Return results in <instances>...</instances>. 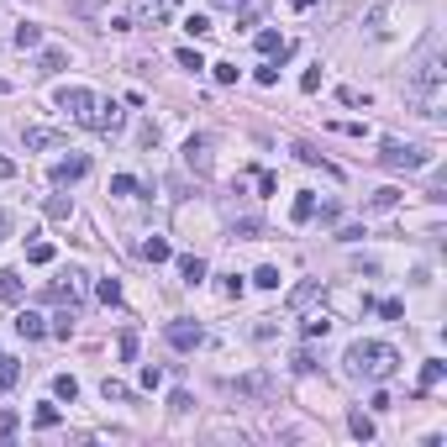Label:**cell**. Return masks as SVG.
<instances>
[{
  "instance_id": "6da1fadb",
  "label": "cell",
  "mask_w": 447,
  "mask_h": 447,
  "mask_svg": "<svg viewBox=\"0 0 447 447\" xmlns=\"http://www.w3.org/2000/svg\"><path fill=\"white\" fill-rule=\"evenodd\" d=\"M442 90H447V69H442V48L431 43L421 53V63L411 69V79H405V100L421 116H442Z\"/></svg>"
},
{
  "instance_id": "7a4b0ae2",
  "label": "cell",
  "mask_w": 447,
  "mask_h": 447,
  "mask_svg": "<svg viewBox=\"0 0 447 447\" xmlns=\"http://www.w3.org/2000/svg\"><path fill=\"white\" fill-rule=\"evenodd\" d=\"M342 369L353 374V379H374V384H384V379L400 374V353L389 342H353V347H347V358H342Z\"/></svg>"
},
{
  "instance_id": "3957f363",
  "label": "cell",
  "mask_w": 447,
  "mask_h": 447,
  "mask_svg": "<svg viewBox=\"0 0 447 447\" xmlns=\"http://www.w3.org/2000/svg\"><path fill=\"white\" fill-rule=\"evenodd\" d=\"M379 164L395 169V174H416V169L431 164V153H426L421 142H395V137H389L384 147H379Z\"/></svg>"
},
{
  "instance_id": "277c9868",
  "label": "cell",
  "mask_w": 447,
  "mask_h": 447,
  "mask_svg": "<svg viewBox=\"0 0 447 447\" xmlns=\"http://www.w3.org/2000/svg\"><path fill=\"white\" fill-rule=\"evenodd\" d=\"M48 300H58V305H69V310H79V300H85V274L79 268H69L58 284H48Z\"/></svg>"
},
{
  "instance_id": "5b68a950",
  "label": "cell",
  "mask_w": 447,
  "mask_h": 447,
  "mask_svg": "<svg viewBox=\"0 0 447 447\" xmlns=\"http://www.w3.org/2000/svg\"><path fill=\"white\" fill-rule=\"evenodd\" d=\"M85 174H90V158H85V153H69V158H58V164L48 169V179L58 184V189H69V184L85 179Z\"/></svg>"
},
{
  "instance_id": "8992f818",
  "label": "cell",
  "mask_w": 447,
  "mask_h": 447,
  "mask_svg": "<svg viewBox=\"0 0 447 447\" xmlns=\"http://www.w3.org/2000/svg\"><path fill=\"white\" fill-rule=\"evenodd\" d=\"M174 6H179V0H132V21L137 26H164L174 16Z\"/></svg>"
},
{
  "instance_id": "52a82bcc",
  "label": "cell",
  "mask_w": 447,
  "mask_h": 447,
  "mask_svg": "<svg viewBox=\"0 0 447 447\" xmlns=\"http://www.w3.org/2000/svg\"><path fill=\"white\" fill-rule=\"evenodd\" d=\"M58 105L69 111L74 121H90V111H95V95L85 90V85H69V90H58Z\"/></svg>"
},
{
  "instance_id": "ba28073f",
  "label": "cell",
  "mask_w": 447,
  "mask_h": 447,
  "mask_svg": "<svg viewBox=\"0 0 447 447\" xmlns=\"http://www.w3.org/2000/svg\"><path fill=\"white\" fill-rule=\"evenodd\" d=\"M184 164L195 169L200 179H206V174H211V137H206V132H195V137L184 142Z\"/></svg>"
},
{
  "instance_id": "9c48e42d",
  "label": "cell",
  "mask_w": 447,
  "mask_h": 447,
  "mask_svg": "<svg viewBox=\"0 0 447 447\" xmlns=\"http://www.w3.org/2000/svg\"><path fill=\"white\" fill-rule=\"evenodd\" d=\"M164 337H169V347H179V353H195V347L206 342V332H200L195 321H174V327H169Z\"/></svg>"
},
{
  "instance_id": "30bf717a",
  "label": "cell",
  "mask_w": 447,
  "mask_h": 447,
  "mask_svg": "<svg viewBox=\"0 0 447 447\" xmlns=\"http://www.w3.org/2000/svg\"><path fill=\"white\" fill-rule=\"evenodd\" d=\"M85 127H95V132H121V127H127V111H121L116 100H111V105H100V100H95V111H90Z\"/></svg>"
},
{
  "instance_id": "8fae6325",
  "label": "cell",
  "mask_w": 447,
  "mask_h": 447,
  "mask_svg": "<svg viewBox=\"0 0 447 447\" xmlns=\"http://www.w3.org/2000/svg\"><path fill=\"white\" fill-rule=\"evenodd\" d=\"M21 142H26V153H53V147H63V132H53V127H21Z\"/></svg>"
},
{
  "instance_id": "7c38bea8",
  "label": "cell",
  "mask_w": 447,
  "mask_h": 447,
  "mask_svg": "<svg viewBox=\"0 0 447 447\" xmlns=\"http://www.w3.org/2000/svg\"><path fill=\"white\" fill-rule=\"evenodd\" d=\"M400 21H405V11H400V6H379L374 16H369V26H374L379 37H395V32H400Z\"/></svg>"
},
{
  "instance_id": "4fadbf2b",
  "label": "cell",
  "mask_w": 447,
  "mask_h": 447,
  "mask_svg": "<svg viewBox=\"0 0 447 447\" xmlns=\"http://www.w3.org/2000/svg\"><path fill=\"white\" fill-rule=\"evenodd\" d=\"M16 332L26 337V342H37V337H48V321L37 316V310H16Z\"/></svg>"
},
{
  "instance_id": "5bb4252c",
  "label": "cell",
  "mask_w": 447,
  "mask_h": 447,
  "mask_svg": "<svg viewBox=\"0 0 447 447\" xmlns=\"http://www.w3.org/2000/svg\"><path fill=\"white\" fill-rule=\"evenodd\" d=\"M321 300V279H305V284H295L290 290V310H305V305H316Z\"/></svg>"
},
{
  "instance_id": "9a60e30c",
  "label": "cell",
  "mask_w": 447,
  "mask_h": 447,
  "mask_svg": "<svg viewBox=\"0 0 447 447\" xmlns=\"http://www.w3.org/2000/svg\"><path fill=\"white\" fill-rule=\"evenodd\" d=\"M232 389H237V395H274L268 374H242V379H232Z\"/></svg>"
},
{
  "instance_id": "2e32d148",
  "label": "cell",
  "mask_w": 447,
  "mask_h": 447,
  "mask_svg": "<svg viewBox=\"0 0 447 447\" xmlns=\"http://www.w3.org/2000/svg\"><path fill=\"white\" fill-rule=\"evenodd\" d=\"M179 279H184V284H206V258L184 253V258H179Z\"/></svg>"
},
{
  "instance_id": "e0dca14e",
  "label": "cell",
  "mask_w": 447,
  "mask_h": 447,
  "mask_svg": "<svg viewBox=\"0 0 447 447\" xmlns=\"http://www.w3.org/2000/svg\"><path fill=\"white\" fill-rule=\"evenodd\" d=\"M142 258H147V263H169V258H174L169 237H147V242H142Z\"/></svg>"
},
{
  "instance_id": "ac0fdd59",
  "label": "cell",
  "mask_w": 447,
  "mask_h": 447,
  "mask_svg": "<svg viewBox=\"0 0 447 447\" xmlns=\"http://www.w3.org/2000/svg\"><path fill=\"white\" fill-rule=\"evenodd\" d=\"M290 216H295V226H305L310 216H316V195H310V189H300V195H295V206H290Z\"/></svg>"
},
{
  "instance_id": "d6986e66",
  "label": "cell",
  "mask_w": 447,
  "mask_h": 447,
  "mask_svg": "<svg viewBox=\"0 0 447 447\" xmlns=\"http://www.w3.org/2000/svg\"><path fill=\"white\" fill-rule=\"evenodd\" d=\"M63 63H69V58H63V48H48L43 58H37V74L53 79V74H63Z\"/></svg>"
},
{
  "instance_id": "ffe728a7",
  "label": "cell",
  "mask_w": 447,
  "mask_h": 447,
  "mask_svg": "<svg viewBox=\"0 0 447 447\" xmlns=\"http://www.w3.org/2000/svg\"><path fill=\"white\" fill-rule=\"evenodd\" d=\"M258 53H263V58H284V53H290V43H284L279 32H258Z\"/></svg>"
},
{
  "instance_id": "44dd1931",
  "label": "cell",
  "mask_w": 447,
  "mask_h": 447,
  "mask_svg": "<svg viewBox=\"0 0 447 447\" xmlns=\"http://www.w3.org/2000/svg\"><path fill=\"white\" fill-rule=\"evenodd\" d=\"M0 300H11V305L21 300V274H11V268H0Z\"/></svg>"
},
{
  "instance_id": "7402d4cb",
  "label": "cell",
  "mask_w": 447,
  "mask_h": 447,
  "mask_svg": "<svg viewBox=\"0 0 447 447\" xmlns=\"http://www.w3.org/2000/svg\"><path fill=\"white\" fill-rule=\"evenodd\" d=\"M16 384H21V363L0 353V389H16Z\"/></svg>"
},
{
  "instance_id": "603a6c76",
  "label": "cell",
  "mask_w": 447,
  "mask_h": 447,
  "mask_svg": "<svg viewBox=\"0 0 447 447\" xmlns=\"http://www.w3.org/2000/svg\"><path fill=\"white\" fill-rule=\"evenodd\" d=\"M53 395L74 405V400H79V379H74V374H58V379H53Z\"/></svg>"
},
{
  "instance_id": "cb8c5ba5",
  "label": "cell",
  "mask_w": 447,
  "mask_h": 447,
  "mask_svg": "<svg viewBox=\"0 0 447 447\" xmlns=\"http://www.w3.org/2000/svg\"><path fill=\"white\" fill-rule=\"evenodd\" d=\"M16 48H43V26L21 21V26H16Z\"/></svg>"
},
{
  "instance_id": "d4e9b609",
  "label": "cell",
  "mask_w": 447,
  "mask_h": 447,
  "mask_svg": "<svg viewBox=\"0 0 447 447\" xmlns=\"http://www.w3.org/2000/svg\"><path fill=\"white\" fill-rule=\"evenodd\" d=\"M74 316H79V310H58V316H53V337H63V342H69V337H74Z\"/></svg>"
},
{
  "instance_id": "484cf974",
  "label": "cell",
  "mask_w": 447,
  "mask_h": 447,
  "mask_svg": "<svg viewBox=\"0 0 447 447\" xmlns=\"http://www.w3.org/2000/svg\"><path fill=\"white\" fill-rule=\"evenodd\" d=\"M48 216H53V221H69V216H74V200H69V195H48Z\"/></svg>"
},
{
  "instance_id": "4316f807",
  "label": "cell",
  "mask_w": 447,
  "mask_h": 447,
  "mask_svg": "<svg viewBox=\"0 0 447 447\" xmlns=\"http://www.w3.org/2000/svg\"><path fill=\"white\" fill-rule=\"evenodd\" d=\"M442 374H447V369H442L437 358H431L426 369H421V389H416V395H426V389H437V384H442Z\"/></svg>"
},
{
  "instance_id": "83f0119b",
  "label": "cell",
  "mask_w": 447,
  "mask_h": 447,
  "mask_svg": "<svg viewBox=\"0 0 447 447\" xmlns=\"http://www.w3.org/2000/svg\"><path fill=\"white\" fill-rule=\"evenodd\" d=\"M347 426H353V437H358V442H374V421H369L363 411H353V416H347Z\"/></svg>"
},
{
  "instance_id": "f1b7e54d",
  "label": "cell",
  "mask_w": 447,
  "mask_h": 447,
  "mask_svg": "<svg viewBox=\"0 0 447 447\" xmlns=\"http://www.w3.org/2000/svg\"><path fill=\"white\" fill-rule=\"evenodd\" d=\"M174 58H179V69H189V74H200V69H206V58H200L195 48H179Z\"/></svg>"
},
{
  "instance_id": "f546056e",
  "label": "cell",
  "mask_w": 447,
  "mask_h": 447,
  "mask_svg": "<svg viewBox=\"0 0 447 447\" xmlns=\"http://www.w3.org/2000/svg\"><path fill=\"white\" fill-rule=\"evenodd\" d=\"M327 332H332V316H327V310L305 321V337H310V342H316V337H327Z\"/></svg>"
},
{
  "instance_id": "4dcf8cb0",
  "label": "cell",
  "mask_w": 447,
  "mask_h": 447,
  "mask_svg": "<svg viewBox=\"0 0 447 447\" xmlns=\"http://www.w3.org/2000/svg\"><path fill=\"white\" fill-rule=\"evenodd\" d=\"M100 395L121 405V400H132V389H127V384H121V379H105V384H100Z\"/></svg>"
},
{
  "instance_id": "1f68e13d",
  "label": "cell",
  "mask_w": 447,
  "mask_h": 447,
  "mask_svg": "<svg viewBox=\"0 0 447 447\" xmlns=\"http://www.w3.org/2000/svg\"><path fill=\"white\" fill-rule=\"evenodd\" d=\"M206 69L216 74V85H237V63H206Z\"/></svg>"
},
{
  "instance_id": "d6a6232c",
  "label": "cell",
  "mask_w": 447,
  "mask_h": 447,
  "mask_svg": "<svg viewBox=\"0 0 447 447\" xmlns=\"http://www.w3.org/2000/svg\"><path fill=\"white\" fill-rule=\"evenodd\" d=\"M369 206H374V211H395V206H400V189H379Z\"/></svg>"
},
{
  "instance_id": "836d02e7",
  "label": "cell",
  "mask_w": 447,
  "mask_h": 447,
  "mask_svg": "<svg viewBox=\"0 0 447 447\" xmlns=\"http://www.w3.org/2000/svg\"><path fill=\"white\" fill-rule=\"evenodd\" d=\"M116 353H121V363H132V358H137V332H121Z\"/></svg>"
},
{
  "instance_id": "e575fe53",
  "label": "cell",
  "mask_w": 447,
  "mask_h": 447,
  "mask_svg": "<svg viewBox=\"0 0 447 447\" xmlns=\"http://www.w3.org/2000/svg\"><path fill=\"white\" fill-rule=\"evenodd\" d=\"M32 421L43 426V431H53V426H58V405H37V416H32Z\"/></svg>"
},
{
  "instance_id": "d590c367",
  "label": "cell",
  "mask_w": 447,
  "mask_h": 447,
  "mask_svg": "<svg viewBox=\"0 0 447 447\" xmlns=\"http://www.w3.org/2000/svg\"><path fill=\"white\" fill-rule=\"evenodd\" d=\"M26 263H53V242H32V248H26Z\"/></svg>"
},
{
  "instance_id": "8d00e7d4",
  "label": "cell",
  "mask_w": 447,
  "mask_h": 447,
  "mask_svg": "<svg viewBox=\"0 0 447 447\" xmlns=\"http://www.w3.org/2000/svg\"><path fill=\"white\" fill-rule=\"evenodd\" d=\"M137 179H132V174H116V179H111V195H137Z\"/></svg>"
},
{
  "instance_id": "74e56055",
  "label": "cell",
  "mask_w": 447,
  "mask_h": 447,
  "mask_svg": "<svg viewBox=\"0 0 447 447\" xmlns=\"http://www.w3.org/2000/svg\"><path fill=\"white\" fill-rule=\"evenodd\" d=\"M321 363H316V353H310V347H300V353H295V374H316Z\"/></svg>"
},
{
  "instance_id": "f35d334b",
  "label": "cell",
  "mask_w": 447,
  "mask_h": 447,
  "mask_svg": "<svg viewBox=\"0 0 447 447\" xmlns=\"http://www.w3.org/2000/svg\"><path fill=\"white\" fill-rule=\"evenodd\" d=\"M184 32L200 43V37H211V21H206V16H184Z\"/></svg>"
},
{
  "instance_id": "ab89813d",
  "label": "cell",
  "mask_w": 447,
  "mask_h": 447,
  "mask_svg": "<svg viewBox=\"0 0 447 447\" xmlns=\"http://www.w3.org/2000/svg\"><path fill=\"white\" fill-rule=\"evenodd\" d=\"M253 284H263V290H279V268H274V263L258 268V274H253Z\"/></svg>"
},
{
  "instance_id": "60d3db41",
  "label": "cell",
  "mask_w": 447,
  "mask_h": 447,
  "mask_svg": "<svg viewBox=\"0 0 447 447\" xmlns=\"http://www.w3.org/2000/svg\"><path fill=\"white\" fill-rule=\"evenodd\" d=\"M95 295H100L105 305H116V300H121V284H116V279H100V290H95Z\"/></svg>"
},
{
  "instance_id": "b9f144b4",
  "label": "cell",
  "mask_w": 447,
  "mask_h": 447,
  "mask_svg": "<svg viewBox=\"0 0 447 447\" xmlns=\"http://www.w3.org/2000/svg\"><path fill=\"white\" fill-rule=\"evenodd\" d=\"M189 405H195V400H189V389H174V395H169V411H174V416H184Z\"/></svg>"
},
{
  "instance_id": "7bdbcfd3",
  "label": "cell",
  "mask_w": 447,
  "mask_h": 447,
  "mask_svg": "<svg viewBox=\"0 0 447 447\" xmlns=\"http://www.w3.org/2000/svg\"><path fill=\"white\" fill-rule=\"evenodd\" d=\"M300 90H305V95H316V90H321V63H316V69H305V74H300Z\"/></svg>"
},
{
  "instance_id": "ee69618b",
  "label": "cell",
  "mask_w": 447,
  "mask_h": 447,
  "mask_svg": "<svg viewBox=\"0 0 447 447\" xmlns=\"http://www.w3.org/2000/svg\"><path fill=\"white\" fill-rule=\"evenodd\" d=\"M211 6H221V11H242V16L253 21V0H211Z\"/></svg>"
},
{
  "instance_id": "f6af8a7d",
  "label": "cell",
  "mask_w": 447,
  "mask_h": 447,
  "mask_svg": "<svg viewBox=\"0 0 447 447\" xmlns=\"http://www.w3.org/2000/svg\"><path fill=\"white\" fill-rule=\"evenodd\" d=\"M274 332H279V327H274V316H263L258 327H253V337H258V342H274Z\"/></svg>"
},
{
  "instance_id": "bcb514c9",
  "label": "cell",
  "mask_w": 447,
  "mask_h": 447,
  "mask_svg": "<svg viewBox=\"0 0 447 447\" xmlns=\"http://www.w3.org/2000/svg\"><path fill=\"white\" fill-rule=\"evenodd\" d=\"M16 426H21V421H16V416H11V411L0 416V442H11V437H16Z\"/></svg>"
},
{
  "instance_id": "7dc6e473",
  "label": "cell",
  "mask_w": 447,
  "mask_h": 447,
  "mask_svg": "<svg viewBox=\"0 0 447 447\" xmlns=\"http://www.w3.org/2000/svg\"><path fill=\"white\" fill-rule=\"evenodd\" d=\"M158 384H164V369H153V363H147V369H142V389H158Z\"/></svg>"
},
{
  "instance_id": "c3c4849f",
  "label": "cell",
  "mask_w": 447,
  "mask_h": 447,
  "mask_svg": "<svg viewBox=\"0 0 447 447\" xmlns=\"http://www.w3.org/2000/svg\"><path fill=\"white\" fill-rule=\"evenodd\" d=\"M253 79H258V85H279V63H263V69L253 74Z\"/></svg>"
},
{
  "instance_id": "681fc988",
  "label": "cell",
  "mask_w": 447,
  "mask_h": 447,
  "mask_svg": "<svg viewBox=\"0 0 447 447\" xmlns=\"http://www.w3.org/2000/svg\"><path fill=\"white\" fill-rule=\"evenodd\" d=\"M379 316H384V321H400L405 305H400V300H384V305H379Z\"/></svg>"
},
{
  "instance_id": "f907efd6",
  "label": "cell",
  "mask_w": 447,
  "mask_h": 447,
  "mask_svg": "<svg viewBox=\"0 0 447 447\" xmlns=\"http://www.w3.org/2000/svg\"><path fill=\"white\" fill-rule=\"evenodd\" d=\"M342 105H369V95H363V90H353V85H347V90H342Z\"/></svg>"
},
{
  "instance_id": "816d5d0a",
  "label": "cell",
  "mask_w": 447,
  "mask_h": 447,
  "mask_svg": "<svg viewBox=\"0 0 447 447\" xmlns=\"http://www.w3.org/2000/svg\"><path fill=\"white\" fill-rule=\"evenodd\" d=\"M11 174H16V164H11V158H0V179H11Z\"/></svg>"
},
{
  "instance_id": "f5cc1de1",
  "label": "cell",
  "mask_w": 447,
  "mask_h": 447,
  "mask_svg": "<svg viewBox=\"0 0 447 447\" xmlns=\"http://www.w3.org/2000/svg\"><path fill=\"white\" fill-rule=\"evenodd\" d=\"M6 237H11V216L0 211V242H6Z\"/></svg>"
},
{
  "instance_id": "db71d44e",
  "label": "cell",
  "mask_w": 447,
  "mask_h": 447,
  "mask_svg": "<svg viewBox=\"0 0 447 447\" xmlns=\"http://www.w3.org/2000/svg\"><path fill=\"white\" fill-rule=\"evenodd\" d=\"M0 90H11V85H6V79H0Z\"/></svg>"
}]
</instances>
